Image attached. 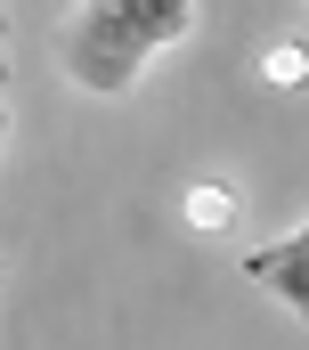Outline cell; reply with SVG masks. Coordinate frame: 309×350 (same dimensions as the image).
Masks as SVG:
<instances>
[{"label":"cell","mask_w":309,"mask_h":350,"mask_svg":"<svg viewBox=\"0 0 309 350\" xmlns=\"http://www.w3.org/2000/svg\"><path fill=\"white\" fill-rule=\"evenodd\" d=\"M187 33H196V8L187 0H90V8H74L57 25V66L90 98H122Z\"/></svg>","instance_id":"6da1fadb"},{"label":"cell","mask_w":309,"mask_h":350,"mask_svg":"<svg viewBox=\"0 0 309 350\" xmlns=\"http://www.w3.org/2000/svg\"><path fill=\"white\" fill-rule=\"evenodd\" d=\"M244 277L269 293V301H285L293 318L309 326V220L293 237H277V245H260V253H244Z\"/></svg>","instance_id":"7a4b0ae2"},{"label":"cell","mask_w":309,"mask_h":350,"mask_svg":"<svg viewBox=\"0 0 309 350\" xmlns=\"http://www.w3.org/2000/svg\"><path fill=\"white\" fill-rule=\"evenodd\" d=\"M179 212H187V228H196V237H228L244 204H236V187H228V179H196V187L179 196Z\"/></svg>","instance_id":"3957f363"},{"label":"cell","mask_w":309,"mask_h":350,"mask_svg":"<svg viewBox=\"0 0 309 350\" xmlns=\"http://www.w3.org/2000/svg\"><path fill=\"white\" fill-rule=\"evenodd\" d=\"M260 74H269V90H301V82H309V49H301V41L260 49Z\"/></svg>","instance_id":"277c9868"},{"label":"cell","mask_w":309,"mask_h":350,"mask_svg":"<svg viewBox=\"0 0 309 350\" xmlns=\"http://www.w3.org/2000/svg\"><path fill=\"white\" fill-rule=\"evenodd\" d=\"M0 82H8V41H0Z\"/></svg>","instance_id":"5b68a950"},{"label":"cell","mask_w":309,"mask_h":350,"mask_svg":"<svg viewBox=\"0 0 309 350\" xmlns=\"http://www.w3.org/2000/svg\"><path fill=\"white\" fill-rule=\"evenodd\" d=\"M0 147H8V106H0Z\"/></svg>","instance_id":"8992f818"},{"label":"cell","mask_w":309,"mask_h":350,"mask_svg":"<svg viewBox=\"0 0 309 350\" xmlns=\"http://www.w3.org/2000/svg\"><path fill=\"white\" fill-rule=\"evenodd\" d=\"M0 285H8V261H0Z\"/></svg>","instance_id":"52a82bcc"}]
</instances>
